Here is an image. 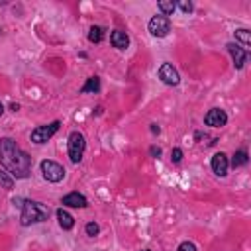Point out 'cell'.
<instances>
[{"label": "cell", "instance_id": "1", "mask_svg": "<svg viewBox=\"0 0 251 251\" xmlns=\"http://www.w3.org/2000/svg\"><path fill=\"white\" fill-rule=\"evenodd\" d=\"M0 167L22 180L31 175V157L12 137H0Z\"/></svg>", "mask_w": 251, "mask_h": 251}, {"label": "cell", "instance_id": "2", "mask_svg": "<svg viewBox=\"0 0 251 251\" xmlns=\"http://www.w3.org/2000/svg\"><path fill=\"white\" fill-rule=\"evenodd\" d=\"M20 210H22V212H20V224H22L24 227H27V226H31V224L45 222V220H49V214H51L49 208L43 206L41 202L27 200V198H24V204H22Z\"/></svg>", "mask_w": 251, "mask_h": 251}, {"label": "cell", "instance_id": "3", "mask_svg": "<svg viewBox=\"0 0 251 251\" xmlns=\"http://www.w3.org/2000/svg\"><path fill=\"white\" fill-rule=\"evenodd\" d=\"M84 149H86V139L80 131H71L69 133V139H67V153H69V159L71 163L78 165L82 161V155H84Z\"/></svg>", "mask_w": 251, "mask_h": 251}, {"label": "cell", "instance_id": "4", "mask_svg": "<svg viewBox=\"0 0 251 251\" xmlns=\"http://www.w3.org/2000/svg\"><path fill=\"white\" fill-rule=\"evenodd\" d=\"M39 169H41V175H43V178H45L47 182L57 184V182H61V180L65 178V169H63V165H59L57 161L43 159V161L39 163Z\"/></svg>", "mask_w": 251, "mask_h": 251}, {"label": "cell", "instance_id": "5", "mask_svg": "<svg viewBox=\"0 0 251 251\" xmlns=\"http://www.w3.org/2000/svg\"><path fill=\"white\" fill-rule=\"evenodd\" d=\"M61 127V122L59 120H53L51 124H45V126H37L33 131H31V141L41 145V143H47Z\"/></svg>", "mask_w": 251, "mask_h": 251}, {"label": "cell", "instance_id": "6", "mask_svg": "<svg viewBox=\"0 0 251 251\" xmlns=\"http://www.w3.org/2000/svg\"><path fill=\"white\" fill-rule=\"evenodd\" d=\"M147 29L153 37H167L169 31H171V18H167L163 14H157L147 22Z\"/></svg>", "mask_w": 251, "mask_h": 251}, {"label": "cell", "instance_id": "7", "mask_svg": "<svg viewBox=\"0 0 251 251\" xmlns=\"http://www.w3.org/2000/svg\"><path fill=\"white\" fill-rule=\"evenodd\" d=\"M204 124L208 127H224L227 124V114L222 108H210L204 116Z\"/></svg>", "mask_w": 251, "mask_h": 251}, {"label": "cell", "instance_id": "8", "mask_svg": "<svg viewBox=\"0 0 251 251\" xmlns=\"http://www.w3.org/2000/svg\"><path fill=\"white\" fill-rule=\"evenodd\" d=\"M159 78H161L167 86H176V84L180 82V75H178V71H176L171 63H163V65L159 67Z\"/></svg>", "mask_w": 251, "mask_h": 251}, {"label": "cell", "instance_id": "9", "mask_svg": "<svg viewBox=\"0 0 251 251\" xmlns=\"http://www.w3.org/2000/svg\"><path fill=\"white\" fill-rule=\"evenodd\" d=\"M210 167H212V171H214V175L216 176H226L227 175V169H229V161H227V157H226V153H214L212 155V161H210Z\"/></svg>", "mask_w": 251, "mask_h": 251}, {"label": "cell", "instance_id": "10", "mask_svg": "<svg viewBox=\"0 0 251 251\" xmlns=\"http://www.w3.org/2000/svg\"><path fill=\"white\" fill-rule=\"evenodd\" d=\"M61 204H63L65 208H86V206H88V200H86V196L80 194L78 190H73V192H69V194H65V196L61 198Z\"/></svg>", "mask_w": 251, "mask_h": 251}, {"label": "cell", "instance_id": "11", "mask_svg": "<svg viewBox=\"0 0 251 251\" xmlns=\"http://www.w3.org/2000/svg\"><path fill=\"white\" fill-rule=\"evenodd\" d=\"M227 47V51H229V55H231V59H233V67L239 71V69H243V65H245V61H247V51L241 47V45H237V43H227L226 45Z\"/></svg>", "mask_w": 251, "mask_h": 251}, {"label": "cell", "instance_id": "12", "mask_svg": "<svg viewBox=\"0 0 251 251\" xmlns=\"http://www.w3.org/2000/svg\"><path fill=\"white\" fill-rule=\"evenodd\" d=\"M110 43H112V47H116L120 51H126L129 47V35L122 29H114L110 33Z\"/></svg>", "mask_w": 251, "mask_h": 251}, {"label": "cell", "instance_id": "13", "mask_svg": "<svg viewBox=\"0 0 251 251\" xmlns=\"http://www.w3.org/2000/svg\"><path fill=\"white\" fill-rule=\"evenodd\" d=\"M55 216H57V222H59V226H61V229H65V231H71L73 227H75V218L65 210V208H59L57 212H55Z\"/></svg>", "mask_w": 251, "mask_h": 251}, {"label": "cell", "instance_id": "14", "mask_svg": "<svg viewBox=\"0 0 251 251\" xmlns=\"http://www.w3.org/2000/svg\"><path fill=\"white\" fill-rule=\"evenodd\" d=\"M233 33H235V43H241V47L247 51V49L251 47V31L245 29V27H239V29H235Z\"/></svg>", "mask_w": 251, "mask_h": 251}, {"label": "cell", "instance_id": "15", "mask_svg": "<svg viewBox=\"0 0 251 251\" xmlns=\"http://www.w3.org/2000/svg\"><path fill=\"white\" fill-rule=\"evenodd\" d=\"M98 90H100V78H98V76H88L86 82H84L82 88H80L82 94H96Z\"/></svg>", "mask_w": 251, "mask_h": 251}, {"label": "cell", "instance_id": "16", "mask_svg": "<svg viewBox=\"0 0 251 251\" xmlns=\"http://www.w3.org/2000/svg\"><path fill=\"white\" fill-rule=\"evenodd\" d=\"M247 161H249V155H247V149L245 147H241V149H237L235 153H233V157H231V167L233 169H237V167H243V165H247Z\"/></svg>", "mask_w": 251, "mask_h": 251}, {"label": "cell", "instance_id": "17", "mask_svg": "<svg viewBox=\"0 0 251 251\" xmlns=\"http://www.w3.org/2000/svg\"><path fill=\"white\" fill-rule=\"evenodd\" d=\"M157 8H159V12L163 14V16H173V12L176 10V2H173V0H159L157 2Z\"/></svg>", "mask_w": 251, "mask_h": 251}, {"label": "cell", "instance_id": "18", "mask_svg": "<svg viewBox=\"0 0 251 251\" xmlns=\"http://www.w3.org/2000/svg\"><path fill=\"white\" fill-rule=\"evenodd\" d=\"M102 39H104V27L92 25V27L88 29V41H90V43H100Z\"/></svg>", "mask_w": 251, "mask_h": 251}, {"label": "cell", "instance_id": "19", "mask_svg": "<svg viewBox=\"0 0 251 251\" xmlns=\"http://www.w3.org/2000/svg\"><path fill=\"white\" fill-rule=\"evenodd\" d=\"M0 188H4V190H12V188H14V178H12V175H10L8 171H4L2 167H0Z\"/></svg>", "mask_w": 251, "mask_h": 251}, {"label": "cell", "instance_id": "20", "mask_svg": "<svg viewBox=\"0 0 251 251\" xmlns=\"http://www.w3.org/2000/svg\"><path fill=\"white\" fill-rule=\"evenodd\" d=\"M84 231H86L88 237H96V235L100 233V226H98L96 222H88V224L84 226Z\"/></svg>", "mask_w": 251, "mask_h": 251}, {"label": "cell", "instance_id": "21", "mask_svg": "<svg viewBox=\"0 0 251 251\" xmlns=\"http://www.w3.org/2000/svg\"><path fill=\"white\" fill-rule=\"evenodd\" d=\"M182 157H184V151L180 147H173V151H171V163L178 165V163H182Z\"/></svg>", "mask_w": 251, "mask_h": 251}, {"label": "cell", "instance_id": "22", "mask_svg": "<svg viewBox=\"0 0 251 251\" xmlns=\"http://www.w3.org/2000/svg\"><path fill=\"white\" fill-rule=\"evenodd\" d=\"M176 8H178L180 12H184V14H190V12L194 10L192 2H188V0H180V2H176Z\"/></svg>", "mask_w": 251, "mask_h": 251}, {"label": "cell", "instance_id": "23", "mask_svg": "<svg viewBox=\"0 0 251 251\" xmlns=\"http://www.w3.org/2000/svg\"><path fill=\"white\" fill-rule=\"evenodd\" d=\"M176 251H196V245H194L192 241H182V243L176 247Z\"/></svg>", "mask_w": 251, "mask_h": 251}, {"label": "cell", "instance_id": "24", "mask_svg": "<svg viewBox=\"0 0 251 251\" xmlns=\"http://www.w3.org/2000/svg\"><path fill=\"white\" fill-rule=\"evenodd\" d=\"M161 153H163V151H161V147H157V145H151V147H149V155H151V157L159 159V157H161Z\"/></svg>", "mask_w": 251, "mask_h": 251}, {"label": "cell", "instance_id": "25", "mask_svg": "<svg viewBox=\"0 0 251 251\" xmlns=\"http://www.w3.org/2000/svg\"><path fill=\"white\" fill-rule=\"evenodd\" d=\"M149 131H151L153 135H159V133H161V127H159V124H149Z\"/></svg>", "mask_w": 251, "mask_h": 251}, {"label": "cell", "instance_id": "26", "mask_svg": "<svg viewBox=\"0 0 251 251\" xmlns=\"http://www.w3.org/2000/svg\"><path fill=\"white\" fill-rule=\"evenodd\" d=\"M12 204H14V206H18V208H22V204H24V198H14V200H12Z\"/></svg>", "mask_w": 251, "mask_h": 251}, {"label": "cell", "instance_id": "27", "mask_svg": "<svg viewBox=\"0 0 251 251\" xmlns=\"http://www.w3.org/2000/svg\"><path fill=\"white\" fill-rule=\"evenodd\" d=\"M10 110H12V112H18V110H20V104L12 102V104H10Z\"/></svg>", "mask_w": 251, "mask_h": 251}, {"label": "cell", "instance_id": "28", "mask_svg": "<svg viewBox=\"0 0 251 251\" xmlns=\"http://www.w3.org/2000/svg\"><path fill=\"white\" fill-rule=\"evenodd\" d=\"M2 114H4V104L0 102V116H2Z\"/></svg>", "mask_w": 251, "mask_h": 251}, {"label": "cell", "instance_id": "29", "mask_svg": "<svg viewBox=\"0 0 251 251\" xmlns=\"http://www.w3.org/2000/svg\"><path fill=\"white\" fill-rule=\"evenodd\" d=\"M141 251H151V249H141Z\"/></svg>", "mask_w": 251, "mask_h": 251}]
</instances>
